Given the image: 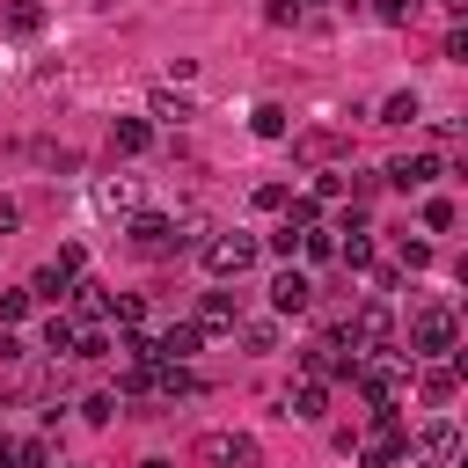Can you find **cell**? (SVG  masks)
<instances>
[{"instance_id": "1", "label": "cell", "mask_w": 468, "mask_h": 468, "mask_svg": "<svg viewBox=\"0 0 468 468\" xmlns=\"http://www.w3.org/2000/svg\"><path fill=\"white\" fill-rule=\"evenodd\" d=\"M197 256H205V271H212V278H241V271L263 256V241L234 227V234H205V249H197Z\"/></svg>"}, {"instance_id": "2", "label": "cell", "mask_w": 468, "mask_h": 468, "mask_svg": "<svg viewBox=\"0 0 468 468\" xmlns=\"http://www.w3.org/2000/svg\"><path fill=\"white\" fill-rule=\"evenodd\" d=\"M410 351H424V358L461 351V322H453V307H424V314H410Z\"/></svg>"}, {"instance_id": "3", "label": "cell", "mask_w": 468, "mask_h": 468, "mask_svg": "<svg viewBox=\"0 0 468 468\" xmlns=\"http://www.w3.org/2000/svg\"><path fill=\"white\" fill-rule=\"evenodd\" d=\"M197 461L205 468H263V446L249 431H205L197 439Z\"/></svg>"}, {"instance_id": "4", "label": "cell", "mask_w": 468, "mask_h": 468, "mask_svg": "<svg viewBox=\"0 0 468 468\" xmlns=\"http://www.w3.org/2000/svg\"><path fill=\"white\" fill-rule=\"evenodd\" d=\"M124 241L146 256V263H161V256H176L183 249V234H176V219H161V212H132V227H124Z\"/></svg>"}, {"instance_id": "5", "label": "cell", "mask_w": 468, "mask_h": 468, "mask_svg": "<svg viewBox=\"0 0 468 468\" xmlns=\"http://www.w3.org/2000/svg\"><path fill=\"white\" fill-rule=\"evenodd\" d=\"M344 336H351V358H358V351H395V314H388L380 300H366V307L344 322Z\"/></svg>"}, {"instance_id": "6", "label": "cell", "mask_w": 468, "mask_h": 468, "mask_svg": "<svg viewBox=\"0 0 468 468\" xmlns=\"http://www.w3.org/2000/svg\"><path fill=\"white\" fill-rule=\"evenodd\" d=\"M300 366H307V380H322V388L358 373V358H344V336H322V344H307V351H300Z\"/></svg>"}, {"instance_id": "7", "label": "cell", "mask_w": 468, "mask_h": 468, "mask_svg": "<svg viewBox=\"0 0 468 468\" xmlns=\"http://www.w3.org/2000/svg\"><path fill=\"white\" fill-rule=\"evenodd\" d=\"M336 234H344V241H336V263H344V271H373V227H366V212H358V205L344 212V227H336Z\"/></svg>"}, {"instance_id": "8", "label": "cell", "mask_w": 468, "mask_h": 468, "mask_svg": "<svg viewBox=\"0 0 468 468\" xmlns=\"http://www.w3.org/2000/svg\"><path fill=\"white\" fill-rule=\"evenodd\" d=\"M410 453H417L424 468H453V461H461V431H453V424L439 417V424H424V431L410 439Z\"/></svg>"}, {"instance_id": "9", "label": "cell", "mask_w": 468, "mask_h": 468, "mask_svg": "<svg viewBox=\"0 0 468 468\" xmlns=\"http://www.w3.org/2000/svg\"><path fill=\"white\" fill-rule=\"evenodd\" d=\"M380 176H388L395 190H431V183H439L446 168H439V154H395V161H388Z\"/></svg>"}, {"instance_id": "10", "label": "cell", "mask_w": 468, "mask_h": 468, "mask_svg": "<svg viewBox=\"0 0 468 468\" xmlns=\"http://www.w3.org/2000/svg\"><path fill=\"white\" fill-rule=\"evenodd\" d=\"M205 344V329L197 322H168V329H154V351H161V366H190V351Z\"/></svg>"}, {"instance_id": "11", "label": "cell", "mask_w": 468, "mask_h": 468, "mask_svg": "<svg viewBox=\"0 0 468 468\" xmlns=\"http://www.w3.org/2000/svg\"><path fill=\"white\" fill-rule=\"evenodd\" d=\"M461 373H468V358H446V366H424V380H417V395H424L431 410H446V402L461 395Z\"/></svg>"}, {"instance_id": "12", "label": "cell", "mask_w": 468, "mask_h": 468, "mask_svg": "<svg viewBox=\"0 0 468 468\" xmlns=\"http://www.w3.org/2000/svg\"><path fill=\"white\" fill-rule=\"evenodd\" d=\"M271 307H278V314H307V307H314L307 271H278V278H271Z\"/></svg>"}, {"instance_id": "13", "label": "cell", "mask_w": 468, "mask_h": 468, "mask_svg": "<svg viewBox=\"0 0 468 468\" xmlns=\"http://www.w3.org/2000/svg\"><path fill=\"white\" fill-rule=\"evenodd\" d=\"M0 29H7L15 44L44 37V0H7V7H0Z\"/></svg>"}, {"instance_id": "14", "label": "cell", "mask_w": 468, "mask_h": 468, "mask_svg": "<svg viewBox=\"0 0 468 468\" xmlns=\"http://www.w3.org/2000/svg\"><path fill=\"white\" fill-rule=\"evenodd\" d=\"M351 380H358V395H366V402H373V410H380V402H395V395H402V373H395V366H358V373H351Z\"/></svg>"}, {"instance_id": "15", "label": "cell", "mask_w": 468, "mask_h": 468, "mask_svg": "<svg viewBox=\"0 0 468 468\" xmlns=\"http://www.w3.org/2000/svg\"><path fill=\"white\" fill-rule=\"evenodd\" d=\"M322 410H329V388H322V380H292V388H285V417H300V424H314Z\"/></svg>"}, {"instance_id": "16", "label": "cell", "mask_w": 468, "mask_h": 468, "mask_svg": "<svg viewBox=\"0 0 468 468\" xmlns=\"http://www.w3.org/2000/svg\"><path fill=\"white\" fill-rule=\"evenodd\" d=\"M73 285H80V278H66V271H58V263H44V271H37V278H29V300H44V307H51V314H58V307H66V292H73Z\"/></svg>"}, {"instance_id": "17", "label": "cell", "mask_w": 468, "mask_h": 468, "mask_svg": "<svg viewBox=\"0 0 468 468\" xmlns=\"http://www.w3.org/2000/svg\"><path fill=\"white\" fill-rule=\"evenodd\" d=\"M146 117H161V124H190V117H197V102H190L183 88H154V102H146Z\"/></svg>"}, {"instance_id": "18", "label": "cell", "mask_w": 468, "mask_h": 468, "mask_svg": "<svg viewBox=\"0 0 468 468\" xmlns=\"http://www.w3.org/2000/svg\"><path fill=\"white\" fill-rule=\"evenodd\" d=\"M197 329H241V300H234V292H205Z\"/></svg>"}, {"instance_id": "19", "label": "cell", "mask_w": 468, "mask_h": 468, "mask_svg": "<svg viewBox=\"0 0 468 468\" xmlns=\"http://www.w3.org/2000/svg\"><path fill=\"white\" fill-rule=\"evenodd\" d=\"M110 146H117V154H146V146H154V124H146V117H117V124H110Z\"/></svg>"}, {"instance_id": "20", "label": "cell", "mask_w": 468, "mask_h": 468, "mask_svg": "<svg viewBox=\"0 0 468 468\" xmlns=\"http://www.w3.org/2000/svg\"><path fill=\"white\" fill-rule=\"evenodd\" d=\"M249 132H256V139H285V132H292L285 102H256V110H249Z\"/></svg>"}, {"instance_id": "21", "label": "cell", "mask_w": 468, "mask_h": 468, "mask_svg": "<svg viewBox=\"0 0 468 468\" xmlns=\"http://www.w3.org/2000/svg\"><path fill=\"white\" fill-rule=\"evenodd\" d=\"M95 205H102V212H132V205H139L132 176H102V183H95Z\"/></svg>"}, {"instance_id": "22", "label": "cell", "mask_w": 468, "mask_h": 468, "mask_svg": "<svg viewBox=\"0 0 468 468\" xmlns=\"http://www.w3.org/2000/svg\"><path fill=\"white\" fill-rule=\"evenodd\" d=\"M66 300H73V314H66L73 329H80V322H102V307H110V292H102V285H73Z\"/></svg>"}, {"instance_id": "23", "label": "cell", "mask_w": 468, "mask_h": 468, "mask_svg": "<svg viewBox=\"0 0 468 468\" xmlns=\"http://www.w3.org/2000/svg\"><path fill=\"white\" fill-rule=\"evenodd\" d=\"M410 461V439H366V453H358V468H402Z\"/></svg>"}, {"instance_id": "24", "label": "cell", "mask_w": 468, "mask_h": 468, "mask_svg": "<svg viewBox=\"0 0 468 468\" xmlns=\"http://www.w3.org/2000/svg\"><path fill=\"white\" fill-rule=\"evenodd\" d=\"M417 117H424V102L402 88V95H388V102H380V117H373V124H417Z\"/></svg>"}, {"instance_id": "25", "label": "cell", "mask_w": 468, "mask_h": 468, "mask_svg": "<svg viewBox=\"0 0 468 468\" xmlns=\"http://www.w3.org/2000/svg\"><path fill=\"white\" fill-rule=\"evenodd\" d=\"M102 314H110L117 329H139V322H146V300H139V292H110V307H102Z\"/></svg>"}, {"instance_id": "26", "label": "cell", "mask_w": 468, "mask_h": 468, "mask_svg": "<svg viewBox=\"0 0 468 468\" xmlns=\"http://www.w3.org/2000/svg\"><path fill=\"white\" fill-rule=\"evenodd\" d=\"M73 344H80V329H73L66 314H51V322H44V351H51V358H73Z\"/></svg>"}, {"instance_id": "27", "label": "cell", "mask_w": 468, "mask_h": 468, "mask_svg": "<svg viewBox=\"0 0 468 468\" xmlns=\"http://www.w3.org/2000/svg\"><path fill=\"white\" fill-rule=\"evenodd\" d=\"M336 197H351V176L322 168V176H314V205H336Z\"/></svg>"}, {"instance_id": "28", "label": "cell", "mask_w": 468, "mask_h": 468, "mask_svg": "<svg viewBox=\"0 0 468 468\" xmlns=\"http://www.w3.org/2000/svg\"><path fill=\"white\" fill-rule=\"evenodd\" d=\"M285 227H292V234H307V227H322V212H314V197H285Z\"/></svg>"}, {"instance_id": "29", "label": "cell", "mask_w": 468, "mask_h": 468, "mask_svg": "<svg viewBox=\"0 0 468 468\" xmlns=\"http://www.w3.org/2000/svg\"><path fill=\"white\" fill-rule=\"evenodd\" d=\"M453 219H461V212H453V197H424V227H431V234H446Z\"/></svg>"}, {"instance_id": "30", "label": "cell", "mask_w": 468, "mask_h": 468, "mask_svg": "<svg viewBox=\"0 0 468 468\" xmlns=\"http://www.w3.org/2000/svg\"><path fill=\"white\" fill-rule=\"evenodd\" d=\"M300 249H307L314 263H329V256H336V234H329V227H307V234H300Z\"/></svg>"}, {"instance_id": "31", "label": "cell", "mask_w": 468, "mask_h": 468, "mask_svg": "<svg viewBox=\"0 0 468 468\" xmlns=\"http://www.w3.org/2000/svg\"><path fill=\"white\" fill-rule=\"evenodd\" d=\"M29 307H37V300H29V285H15V292H0V329H7V322H22Z\"/></svg>"}, {"instance_id": "32", "label": "cell", "mask_w": 468, "mask_h": 468, "mask_svg": "<svg viewBox=\"0 0 468 468\" xmlns=\"http://www.w3.org/2000/svg\"><path fill=\"white\" fill-rule=\"evenodd\" d=\"M241 344L263 358V351H278V329H271V322H241Z\"/></svg>"}, {"instance_id": "33", "label": "cell", "mask_w": 468, "mask_h": 468, "mask_svg": "<svg viewBox=\"0 0 468 468\" xmlns=\"http://www.w3.org/2000/svg\"><path fill=\"white\" fill-rule=\"evenodd\" d=\"M417 7H424V0H373V15H380V22H395V29H402V22H417Z\"/></svg>"}, {"instance_id": "34", "label": "cell", "mask_w": 468, "mask_h": 468, "mask_svg": "<svg viewBox=\"0 0 468 468\" xmlns=\"http://www.w3.org/2000/svg\"><path fill=\"white\" fill-rule=\"evenodd\" d=\"M285 197H292L285 183H256V212H285Z\"/></svg>"}, {"instance_id": "35", "label": "cell", "mask_w": 468, "mask_h": 468, "mask_svg": "<svg viewBox=\"0 0 468 468\" xmlns=\"http://www.w3.org/2000/svg\"><path fill=\"white\" fill-rule=\"evenodd\" d=\"M51 263H58V271H66V278H80V271H88V249H80V241H66V249H58V256H51Z\"/></svg>"}, {"instance_id": "36", "label": "cell", "mask_w": 468, "mask_h": 468, "mask_svg": "<svg viewBox=\"0 0 468 468\" xmlns=\"http://www.w3.org/2000/svg\"><path fill=\"white\" fill-rule=\"evenodd\" d=\"M73 358H110V336H102V329H80V344H73Z\"/></svg>"}, {"instance_id": "37", "label": "cell", "mask_w": 468, "mask_h": 468, "mask_svg": "<svg viewBox=\"0 0 468 468\" xmlns=\"http://www.w3.org/2000/svg\"><path fill=\"white\" fill-rule=\"evenodd\" d=\"M15 468H51V446H44V439H22V453H15Z\"/></svg>"}, {"instance_id": "38", "label": "cell", "mask_w": 468, "mask_h": 468, "mask_svg": "<svg viewBox=\"0 0 468 468\" xmlns=\"http://www.w3.org/2000/svg\"><path fill=\"white\" fill-rule=\"evenodd\" d=\"M263 249H271V256H292V249H300V234L278 219V234H263Z\"/></svg>"}, {"instance_id": "39", "label": "cell", "mask_w": 468, "mask_h": 468, "mask_svg": "<svg viewBox=\"0 0 468 468\" xmlns=\"http://www.w3.org/2000/svg\"><path fill=\"white\" fill-rule=\"evenodd\" d=\"M80 410H88V424H110V417H117V395H88Z\"/></svg>"}, {"instance_id": "40", "label": "cell", "mask_w": 468, "mask_h": 468, "mask_svg": "<svg viewBox=\"0 0 468 468\" xmlns=\"http://www.w3.org/2000/svg\"><path fill=\"white\" fill-rule=\"evenodd\" d=\"M263 22H278V29H292V22H300V0H271V7H263Z\"/></svg>"}, {"instance_id": "41", "label": "cell", "mask_w": 468, "mask_h": 468, "mask_svg": "<svg viewBox=\"0 0 468 468\" xmlns=\"http://www.w3.org/2000/svg\"><path fill=\"white\" fill-rule=\"evenodd\" d=\"M431 263V241H402V271H424Z\"/></svg>"}, {"instance_id": "42", "label": "cell", "mask_w": 468, "mask_h": 468, "mask_svg": "<svg viewBox=\"0 0 468 468\" xmlns=\"http://www.w3.org/2000/svg\"><path fill=\"white\" fill-rule=\"evenodd\" d=\"M15 358H29V344H22L15 329H0V366H15Z\"/></svg>"}, {"instance_id": "43", "label": "cell", "mask_w": 468, "mask_h": 468, "mask_svg": "<svg viewBox=\"0 0 468 468\" xmlns=\"http://www.w3.org/2000/svg\"><path fill=\"white\" fill-rule=\"evenodd\" d=\"M15 227H22V205H15V197H0V234H15Z\"/></svg>"}, {"instance_id": "44", "label": "cell", "mask_w": 468, "mask_h": 468, "mask_svg": "<svg viewBox=\"0 0 468 468\" xmlns=\"http://www.w3.org/2000/svg\"><path fill=\"white\" fill-rule=\"evenodd\" d=\"M15 453H22V439H7V431H0V468H15Z\"/></svg>"}, {"instance_id": "45", "label": "cell", "mask_w": 468, "mask_h": 468, "mask_svg": "<svg viewBox=\"0 0 468 468\" xmlns=\"http://www.w3.org/2000/svg\"><path fill=\"white\" fill-rule=\"evenodd\" d=\"M139 468H176V461H161V453H154V461H139Z\"/></svg>"}, {"instance_id": "46", "label": "cell", "mask_w": 468, "mask_h": 468, "mask_svg": "<svg viewBox=\"0 0 468 468\" xmlns=\"http://www.w3.org/2000/svg\"><path fill=\"white\" fill-rule=\"evenodd\" d=\"M300 7H329V0H300Z\"/></svg>"}]
</instances>
